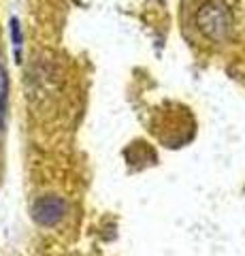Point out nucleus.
<instances>
[{
  "instance_id": "f257e3e1",
  "label": "nucleus",
  "mask_w": 245,
  "mask_h": 256,
  "mask_svg": "<svg viewBox=\"0 0 245 256\" xmlns=\"http://www.w3.org/2000/svg\"><path fill=\"white\" fill-rule=\"evenodd\" d=\"M196 26L209 41H222L233 28L231 4L226 0H207L196 15Z\"/></svg>"
},
{
  "instance_id": "f03ea898",
  "label": "nucleus",
  "mask_w": 245,
  "mask_h": 256,
  "mask_svg": "<svg viewBox=\"0 0 245 256\" xmlns=\"http://www.w3.org/2000/svg\"><path fill=\"white\" fill-rule=\"evenodd\" d=\"M66 214V201L60 196H43L38 198L32 207V216L43 226H53L58 224Z\"/></svg>"
},
{
  "instance_id": "7ed1b4c3",
  "label": "nucleus",
  "mask_w": 245,
  "mask_h": 256,
  "mask_svg": "<svg viewBox=\"0 0 245 256\" xmlns=\"http://www.w3.org/2000/svg\"><path fill=\"white\" fill-rule=\"evenodd\" d=\"M6 102H9V75H6V68L0 64V130L4 128L6 120Z\"/></svg>"
},
{
  "instance_id": "20e7f679",
  "label": "nucleus",
  "mask_w": 245,
  "mask_h": 256,
  "mask_svg": "<svg viewBox=\"0 0 245 256\" xmlns=\"http://www.w3.org/2000/svg\"><path fill=\"white\" fill-rule=\"evenodd\" d=\"M11 36H13V45H15V56H17V62H19V50H21V30H19V22L17 20H11Z\"/></svg>"
}]
</instances>
